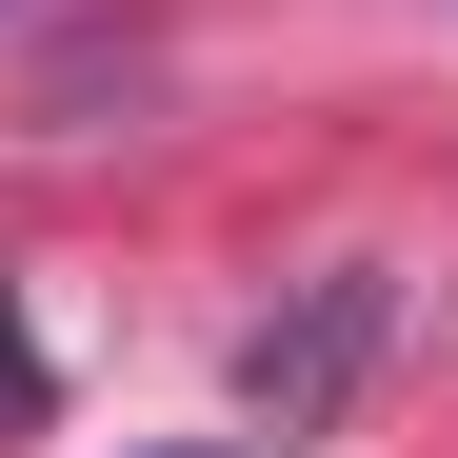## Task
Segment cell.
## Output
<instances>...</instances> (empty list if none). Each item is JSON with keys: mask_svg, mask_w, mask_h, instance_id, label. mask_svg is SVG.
<instances>
[{"mask_svg": "<svg viewBox=\"0 0 458 458\" xmlns=\"http://www.w3.org/2000/svg\"><path fill=\"white\" fill-rule=\"evenodd\" d=\"M378 319H399V279H378V259L299 279V319H259V339H240V419H259V438H339V399H359Z\"/></svg>", "mask_w": 458, "mask_h": 458, "instance_id": "cell-1", "label": "cell"}]
</instances>
